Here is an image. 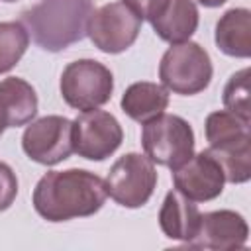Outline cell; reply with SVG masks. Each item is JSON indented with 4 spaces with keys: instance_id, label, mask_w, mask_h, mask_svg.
<instances>
[{
    "instance_id": "e0dca14e",
    "label": "cell",
    "mask_w": 251,
    "mask_h": 251,
    "mask_svg": "<svg viewBox=\"0 0 251 251\" xmlns=\"http://www.w3.org/2000/svg\"><path fill=\"white\" fill-rule=\"evenodd\" d=\"M206 139L212 149H233L251 143L249 122L229 110L212 112L206 118Z\"/></svg>"
},
{
    "instance_id": "9a60e30c",
    "label": "cell",
    "mask_w": 251,
    "mask_h": 251,
    "mask_svg": "<svg viewBox=\"0 0 251 251\" xmlns=\"http://www.w3.org/2000/svg\"><path fill=\"white\" fill-rule=\"evenodd\" d=\"M218 47L231 57L251 55V14L245 8H233L226 12L216 25Z\"/></svg>"
},
{
    "instance_id": "d6986e66",
    "label": "cell",
    "mask_w": 251,
    "mask_h": 251,
    "mask_svg": "<svg viewBox=\"0 0 251 251\" xmlns=\"http://www.w3.org/2000/svg\"><path fill=\"white\" fill-rule=\"evenodd\" d=\"M29 33L22 22L0 24V73L10 71L25 53Z\"/></svg>"
},
{
    "instance_id": "4fadbf2b",
    "label": "cell",
    "mask_w": 251,
    "mask_h": 251,
    "mask_svg": "<svg viewBox=\"0 0 251 251\" xmlns=\"http://www.w3.org/2000/svg\"><path fill=\"white\" fill-rule=\"evenodd\" d=\"M200 216L202 214L194 200L186 198L182 192L175 188L169 190L165 196V202L159 212V226L167 237L188 243L198 231Z\"/></svg>"
},
{
    "instance_id": "ba28073f",
    "label": "cell",
    "mask_w": 251,
    "mask_h": 251,
    "mask_svg": "<svg viewBox=\"0 0 251 251\" xmlns=\"http://www.w3.org/2000/svg\"><path fill=\"white\" fill-rule=\"evenodd\" d=\"M122 126L102 110H86L73 122V151L90 161L110 157L122 143Z\"/></svg>"
},
{
    "instance_id": "5b68a950",
    "label": "cell",
    "mask_w": 251,
    "mask_h": 251,
    "mask_svg": "<svg viewBox=\"0 0 251 251\" xmlns=\"http://www.w3.org/2000/svg\"><path fill=\"white\" fill-rule=\"evenodd\" d=\"M114 78L110 69L92 59H80L61 75V94L65 102L76 110H96L112 98Z\"/></svg>"
},
{
    "instance_id": "7402d4cb",
    "label": "cell",
    "mask_w": 251,
    "mask_h": 251,
    "mask_svg": "<svg viewBox=\"0 0 251 251\" xmlns=\"http://www.w3.org/2000/svg\"><path fill=\"white\" fill-rule=\"evenodd\" d=\"M165 2L167 0H124V4L127 6V8H131L141 20H153L159 12H161V8L165 6Z\"/></svg>"
},
{
    "instance_id": "9c48e42d",
    "label": "cell",
    "mask_w": 251,
    "mask_h": 251,
    "mask_svg": "<svg viewBox=\"0 0 251 251\" xmlns=\"http://www.w3.org/2000/svg\"><path fill=\"white\" fill-rule=\"evenodd\" d=\"M24 151L41 165H57L73 153V122L63 116H45L25 127Z\"/></svg>"
},
{
    "instance_id": "8992f818",
    "label": "cell",
    "mask_w": 251,
    "mask_h": 251,
    "mask_svg": "<svg viewBox=\"0 0 251 251\" xmlns=\"http://www.w3.org/2000/svg\"><path fill=\"white\" fill-rule=\"evenodd\" d=\"M104 184L106 194L120 206L139 208L151 198L157 184L153 161L147 155L127 153L112 165Z\"/></svg>"
},
{
    "instance_id": "5bb4252c",
    "label": "cell",
    "mask_w": 251,
    "mask_h": 251,
    "mask_svg": "<svg viewBox=\"0 0 251 251\" xmlns=\"http://www.w3.org/2000/svg\"><path fill=\"white\" fill-rule=\"evenodd\" d=\"M157 35L169 43H182L196 31L198 10L192 0H167L161 12L151 20Z\"/></svg>"
},
{
    "instance_id": "8fae6325",
    "label": "cell",
    "mask_w": 251,
    "mask_h": 251,
    "mask_svg": "<svg viewBox=\"0 0 251 251\" xmlns=\"http://www.w3.org/2000/svg\"><path fill=\"white\" fill-rule=\"evenodd\" d=\"M247 224L245 220L231 210H218L200 216L198 231L188 241L190 247L214 249V251H227L239 249L247 241Z\"/></svg>"
},
{
    "instance_id": "30bf717a",
    "label": "cell",
    "mask_w": 251,
    "mask_h": 251,
    "mask_svg": "<svg viewBox=\"0 0 251 251\" xmlns=\"http://www.w3.org/2000/svg\"><path fill=\"white\" fill-rule=\"evenodd\" d=\"M173 182L175 188L186 198L194 202H206L222 194L226 178L218 161L208 151H202L175 169Z\"/></svg>"
},
{
    "instance_id": "ac0fdd59",
    "label": "cell",
    "mask_w": 251,
    "mask_h": 251,
    "mask_svg": "<svg viewBox=\"0 0 251 251\" xmlns=\"http://www.w3.org/2000/svg\"><path fill=\"white\" fill-rule=\"evenodd\" d=\"M220 165L227 182H247L251 176V143L233 149H206Z\"/></svg>"
},
{
    "instance_id": "ffe728a7",
    "label": "cell",
    "mask_w": 251,
    "mask_h": 251,
    "mask_svg": "<svg viewBox=\"0 0 251 251\" xmlns=\"http://www.w3.org/2000/svg\"><path fill=\"white\" fill-rule=\"evenodd\" d=\"M224 106L249 122L251 106H249V69H241L239 73L231 75L224 88Z\"/></svg>"
},
{
    "instance_id": "6da1fadb",
    "label": "cell",
    "mask_w": 251,
    "mask_h": 251,
    "mask_svg": "<svg viewBox=\"0 0 251 251\" xmlns=\"http://www.w3.org/2000/svg\"><path fill=\"white\" fill-rule=\"evenodd\" d=\"M104 180L88 171H51L33 190V206L47 222H67L98 212L106 200Z\"/></svg>"
},
{
    "instance_id": "7c38bea8",
    "label": "cell",
    "mask_w": 251,
    "mask_h": 251,
    "mask_svg": "<svg viewBox=\"0 0 251 251\" xmlns=\"http://www.w3.org/2000/svg\"><path fill=\"white\" fill-rule=\"evenodd\" d=\"M37 112V94L24 78H4L0 82V135L6 127H18L31 122Z\"/></svg>"
},
{
    "instance_id": "277c9868",
    "label": "cell",
    "mask_w": 251,
    "mask_h": 251,
    "mask_svg": "<svg viewBox=\"0 0 251 251\" xmlns=\"http://www.w3.org/2000/svg\"><path fill=\"white\" fill-rule=\"evenodd\" d=\"M159 78L176 94H196L210 84L212 61L198 43H173L161 59Z\"/></svg>"
},
{
    "instance_id": "52a82bcc",
    "label": "cell",
    "mask_w": 251,
    "mask_h": 251,
    "mask_svg": "<svg viewBox=\"0 0 251 251\" xmlns=\"http://www.w3.org/2000/svg\"><path fill=\"white\" fill-rule=\"evenodd\" d=\"M141 18L124 2H110L88 18L86 35L104 53H122L133 45L141 29Z\"/></svg>"
},
{
    "instance_id": "cb8c5ba5",
    "label": "cell",
    "mask_w": 251,
    "mask_h": 251,
    "mask_svg": "<svg viewBox=\"0 0 251 251\" xmlns=\"http://www.w3.org/2000/svg\"><path fill=\"white\" fill-rule=\"evenodd\" d=\"M4 2H14V0H4Z\"/></svg>"
},
{
    "instance_id": "44dd1931",
    "label": "cell",
    "mask_w": 251,
    "mask_h": 251,
    "mask_svg": "<svg viewBox=\"0 0 251 251\" xmlns=\"http://www.w3.org/2000/svg\"><path fill=\"white\" fill-rule=\"evenodd\" d=\"M16 194H18V178L6 163H0V212L12 206Z\"/></svg>"
},
{
    "instance_id": "603a6c76",
    "label": "cell",
    "mask_w": 251,
    "mask_h": 251,
    "mask_svg": "<svg viewBox=\"0 0 251 251\" xmlns=\"http://www.w3.org/2000/svg\"><path fill=\"white\" fill-rule=\"evenodd\" d=\"M202 6H208V8H214V6H222L226 0H198Z\"/></svg>"
},
{
    "instance_id": "2e32d148",
    "label": "cell",
    "mask_w": 251,
    "mask_h": 251,
    "mask_svg": "<svg viewBox=\"0 0 251 251\" xmlns=\"http://www.w3.org/2000/svg\"><path fill=\"white\" fill-rule=\"evenodd\" d=\"M169 106L167 88L155 82H135L122 96V110L135 122H149Z\"/></svg>"
},
{
    "instance_id": "3957f363",
    "label": "cell",
    "mask_w": 251,
    "mask_h": 251,
    "mask_svg": "<svg viewBox=\"0 0 251 251\" xmlns=\"http://www.w3.org/2000/svg\"><path fill=\"white\" fill-rule=\"evenodd\" d=\"M141 143L145 155L159 165L176 169L194 153V131L186 120L175 114H161L143 124Z\"/></svg>"
},
{
    "instance_id": "7a4b0ae2",
    "label": "cell",
    "mask_w": 251,
    "mask_h": 251,
    "mask_svg": "<svg viewBox=\"0 0 251 251\" xmlns=\"http://www.w3.org/2000/svg\"><path fill=\"white\" fill-rule=\"evenodd\" d=\"M90 0H39L22 12V24L45 51H63L86 35Z\"/></svg>"
}]
</instances>
